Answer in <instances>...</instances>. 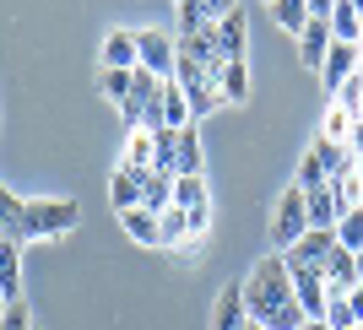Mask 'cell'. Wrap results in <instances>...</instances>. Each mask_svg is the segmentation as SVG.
I'll return each mask as SVG.
<instances>
[{"label":"cell","mask_w":363,"mask_h":330,"mask_svg":"<svg viewBox=\"0 0 363 330\" xmlns=\"http://www.w3.org/2000/svg\"><path fill=\"white\" fill-rule=\"evenodd\" d=\"M336 244H342V249H352V255L363 249V206H352V211H342V217H336Z\"/></svg>","instance_id":"f546056e"},{"label":"cell","mask_w":363,"mask_h":330,"mask_svg":"<svg viewBox=\"0 0 363 330\" xmlns=\"http://www.w3.org/2000/svg\"><path fill=\"white\" fill-rule=\"evenodd\" d=\"M136 44H141V71H152V76H174V60H179V44L168 38V33H136Z\"/></svg>","instance_id":"5b68a950"},{"label":"cell","mask_w":363,"mask_h":330,"mask_svg":"<svg viewBox=\"0 0 363 330\" xmlns=\"http://www.w3.org/2000/svg\"><path fill=\"white\" fill-rule=\"evenodd\" d=\"M206 200L212 195H206V179H201V173H179V179H174V206L190 211V206H206Z\"/></svg>","instance_id":"83f0119b"},{"label":"cell","mask_w":363,"mask_h":330,"mask_svg":"<svg viewBox=\"0 0 363 330\" xmlns=\"http://www.w3.org/2000/svg\"><path fill=\"white\" fill-rule=\"evenodd\" d=\"M141 206H147V211H168V206H174V179L147 173V179H141Z\"/></svg>","instance_id":"484cf974"},{"label":"cell","mask_w":363,"mask_h":330,"mask_svg":"<svg viewBox=\"0 0 363 330\" xmlns=\"http://www.w3.org/2000/svg\"><path fill=\"white\" fill-rule=\"evenodd\" d=\"M320 319H325L331 330H352V325H358V319H352V303L342 298V292H336V298H325V314H320Z\"/></svg>","instance_id":"836d02e7"},{"label":"cell","mask_w":363,"mask_h":330,"mask_svg":"<svg viewBox=\"0 0 363 330\" xmlns=\"http://www.w3.org/2000/svg\"><path fill=\"white\" fill-rule=\"evenodd\" d=\"M157 233H163V249H179V244L190 239V217H184V206L157 211Z\"/></svg>","instance_id":"d4e9b609"},{"label":"cell","mask_w":363,"mask_h":330,"mask_svg":"<svg viewBox=\"0 0 363 330\" xmlns=\"http://www.w3.org/2000/svg\"><path fill=\"white\" fill-rule=\"evenodd\" d=\"M212 38H217V55H223V60H244V55H250V16L244 11L217 16Z\"/></svg>","instance_id":"8992f818"},{"label":"cell","mask_w":363,"mask_h":330,"mask_svg":"<svg viewBox=\"0 0 363 330\" xmlns=\"http://www.w3.org/2000/svg\"><path fill=\"white\" fill-rule=\"evenodd\" d=\"M347 303H352V319L363 325V287H352V292H347Z\"/></svg>","instance_id":"74e56055"},{"label":"cell","mask_w":363,"mask_h":330,"mask_svg":"<svg viewBox=\"0 0 363 330\" xmlns=\"http://www.w3.org/2000/svg\"><path fill=\"white\" fill-rule=\"evenodd\" d=\"M184 217H190V233H201V239H206V227H212V200H206V206H190Z\"/></svg>","instance_id":"8d00e7d4"},{"label":"cell","mask_w":363,"mask_h":330,"mask_svg":"<svg viewBox=\"0 0 363 330\" xmlns=\"http://www.w3.org/2000/svg\"><path fill=\"white\" fill-rule=\"evenodd\" d=\"M303 330H331V325H325V319H303Z\"/></svg>","instance_id":"60d3db41"},{"label":"cell","mask_w":363,"mask_h":330,"mask_svg":"<svg viewBox=\"0 0 363 330\" xmlns=\"http://www.w3.org/2000/svg\"><path fill=\"white\" fill-rule=\"evenodd\" d=\"M336 33H331V16H309V28L298 33V60L309 65V71H320L325 65V55H331Z\"/></svg>","instance_id":"ba28073f"},{"label":"cell","mask_w":363,"mask_h":330,"mask_svg":"<svg viewBox=\"0 0 363 330\" xmlns=\"http://www.w3.org/2000/svg\"><path fill=\"white\" fill-rule=\"evenodd\" d=\"M6 303H11V298H6V292H0V314H6Z\"/></svg>","instance_id":"7bdbcfd3"},{"label":"cell","mask_w":363,"mask_h":330,"mask_svg":"<svg viewBox=\"0 0 363 330\" xmlns=\"http://www.w3.org/2000/svg\"><path fill=\"white\" fill-rule=\"evenodd\" d=\"M201 163H206V152H201V130H196V125L174 130V168H179V173H201Z\"/></svg>","instance_id":"ac0fdd59"},{"label":"cell","mask_w":363,"mask_h":330,"mask_svg":"<svg viewBox=\"0 0 363 330\" xmlns=\"http://www.w3.org/2000/svg\"><path fill=\"white\" fill-rule=\"evenodd\" d=\"M217 92H223V103H250V65L228 60L223 71H217Z\"/></svg>","instance_id":"44dd1931"},{"label":"cell","mask_w":363,"mask_h":330,"mask_svg":"<svg viewBox=\"0 0 363 330\" xmlns=\"http://www.w3.org/2000/svg\"><path fill=\"white\" fill-rule=\"evenodd\" d=\"M320 276H325V298H336V292L347 298L352 287H358V255H352V249H342V244H336V249H331V260L320 266Z\"/></svg>","instance_id":"9c48e42d"},{"label":"cell","mask_w":363,"mask_h":330,"mask_svg":"<svg viewBox=\"0 0 363 330\" xmlns=\"http://www.w3.org/2000/svg\"><path fill=\"white\" fill-rule=\"evenodd\" d=\"M244 325H250V309H244V287H223V292H217L212 330H244Z\"/></svg>","instance_id":"5bb4252c"},{"label":"cell","mask_w":363,"mask_h":330,"mask_svg":"<svg viewBox=\"0 0 363 330\" xmlns=\"http://www.w3.org/2000/svg\"><path fill=\"white\" fill-rule=\"evenodd\" d=\"M104 65H108V71H136V65H141V44H136V33H130V28L104 33Z\"/></svg>","instance_id":"8fae6325"},{"label":"cell","mask_w":363,"mask_h":330,"mask_svg":"<svg viewBox=\"0 0 363 330\" xmlns=\"http://www.w3.org/2000/svg\"><path fill=\"white\" fill-rule=\"evenodd\" d=\"M331 6L336 0H309V16H331Z\"/></svg>","instance_id":"ab89813d"},{"label":"cell","mask_w":363,"mask_h":330,"mask_svg":"<svg viewBox=\"0 0 363 330\" xmlns=\"http://www.w3.org/2000/svg\"><path fill=\"white\" fill-rule=\"evenodd\" d=\"M358 287H363V249H358Z\"/></svg>","instance_id":"b9f144b4"},{"label":"cell","mask_w":363,"mask_h":330,"mask_svg":"<svg viewBox=\"0 0 363 330\" xmlns=\"http://www.w3.org/2000/svg\"><path fill=\"white\" fill-rule=\"evenodd\" d=\"M212 6V16H228V11H239V0H206Z\"/></svg>","instance_id":"f35d334b"},{"label":"cell","mask_w":363,"mask_h":330,"mask_svg":"<svg viewBox=\"0 0 363 330\" xmlns=\"http://www.w3.org/2000/svg\"><path fill=\"white\" fill-rule=\"evenodd\" d=\"M303 233H309V206H303L298 184H288V190L277 195V211H272V244H277V255H288Z\"/></svg>","instance_id":"3957f363"},{"label":"cell","mask_w":363,"mask_h":330,"mask_svg":"<svg viewBox=\"0 0 363 330\" xmlns=\"http://www.w3.org/2000/svg\"><path fill=\"white\" fill-rule=\"evenodd\" d=\"M358 71V44H342V38H336L331 44V55H325V65H320V76H325V87H342V81H347V76Z\"/></svg>","instance_id":"2e32d148"},{"label":"cell","mask_w":363,"mask_h":330,"mask_svg":"<svg viewBox=\"0 0 363 330\" xmlns=\"http://www.w3.org/2000/svg\"><path fill=\"white\" fill-rule=\"evenodd\" d=\"M272 22L282 33H293L298 38L303 28H309V0H272Z\"/></svg>","instance_id":"603a6c76"},{"label":"cell","mask_w":363,"mask_h":330,"mask_svg":"<svg viewBox=\"0 0 363 330\" xmlns=\"http://www.w3.org/2000/svg\"><path fill=\"white\" fill-rule=\"evenodd\" d=\"M152 168H114V179H108V200H114V211H130L141 206V179H147Z\"/></svg>","instance_id":"7c38bea8"},{"label":"cell","mask_w":363,"mask_h":330,"mask_svg":"<svg viewBox=\"0 0 363 330\" xmlns=\"http://www.w3.org/2000/svg\"><path fill=\"white\" fill-rule=\"evenodd\" d=\"M0 330H33V309H28V298L6 303V314H0Z\"/></svg>","instance_id":"d590c367"},{"label":"cell","mask_w":363,"mask_h":330,"mask_svg":"<svg viewBox=\"0 0 363 330\" xmlns=\"http://www.w3.org/2000/svg\"><path fill=\"white\" fill-rule=\"evenodd\" d=\"M174 16H179V38L217 28V16H212V6H206V0H174Z\"/></svg>","instance_id":"ffe728a7"},{"label":"cell","mask_w":363,"mask_h":330,"mask_svg":"<svg viewBox=\"0 0 363 330\" xmlns=\"http://www.w3.org/2000/svg\"><path fill=\"white\" fill-rule=\"evenodd\" d=\"M82 222V206L71 195L65 200H22V217H16V244H33V239H60Z\"/></svg>","instance_id":"7a4b0ae2"},{"label":"cell","mask_w":363,"mask_h":330,"mask_svg":"<svg viewBox=\"0 0 363 330\" xmlns=\"http://www.w3.org/2000/svg\"><path fill=\"white\" fill-rule=\"evenodd\" d=\"M303 206H309V227H336V217H342V206H336V190H331V179L320 184V190H303Z\"/></svg>","instance_id":"d6986e66"},{"label":"cell","mask_w":363,"mask_h":330,"mask_svg":"<svg viewBox=\"0 0 363 330\" xmlns=\"http://www.w3.org/2000/svg\"><path fill=\"white\" fill-rule=\"evenodd\" d=\"M266 6H272V0H266Z\"/></svg>","instance_id":"f6af8a7d"},{"label":"cell","mask_w":363,"mask_h":330,"mask_svg":"<svg viewBox=\"0 0 363 330\" xmlns=\"http://www.w3.org/2000/svg\"><path fill=\"white\" fill-rule=\"evenodd\" d=\"M0 292L6 298H22V244L16 239H0Z\"/></svg>","instance_id":"e0dca14e"},{"label":"cell","mask_w":363,"mask_h":330,"mask_svg":"<svg viewBox=\"0 0 363 330\" xmlns=\"http://www.w3.org/2000/svg\"><path fill=\"white\" fill-rule=\"evenodd\" d=\"M174 81H179V92H184V103H190V114H196V125L206 120L212 108H223V92H217L212 71H201V65H190V60H174Z\"/></svg>","instance_id":"277c9868"},{"label":"cell","mask_w":363,"mask_h":330,"mask_svg":"<svg viewBox=\"0 0 363 330\" xmlns=\"http://www.w3.org/2000/svg\"><path fill=\"white\" fill-rule=\"evenodd\" d=\"M244 309L250 319H260L266 330H303V309L293 298V271H288V255H266L255 271H250V282H244Z\"/></svg>","instance_id":"6da1fadb"},{"label":"cell","mask_w":363,"mask_h":330,"mask_svg":"<svg viewBox=\"0 0 363 330\" xmlns=\"http://www.w3.org/2000/svg\"><path fill=\"white\" fill-rule=\"evenodd\" d=\"M352 125H358V120H352L347 108H342V103H331V108H325V120H320V135H325V141H342V147H347V141H352Z\"/></svg>","instance_id":"f1b7e54d"},{"label":"cell","mask_w":363,"mask_h":330,"mask_svg":"<svg viewBox=\"0 0 363 330\" xmlns=\"http://www.w3.org/2000/svg\"><path fill=\"white\" fill-rule=\"evenodd\" d=\"M179 60H190V65H201V71H223V55H217V38L212 33H190V38H179Z\"/></svg>","instance_id":"4fadbf2b"},{"label":"cell","mask_w":363,"mask_h":330,"mask_svg":"<svg viewBox=\"0 0 363 330\" xmlns=\"http://www.w3.org/2000/svg\"><path fill=\"white\" fill-rule=\"evenodd\" d=\"M120 227H125V233H130L136 244H147V249H163V233H157V211L130 206V211H120Z\"/></svg>","instance_id":"9a60e30c"},{"label":"cell","mask_w":363,"mask_h":330,"mask_svg":"<svg viewBox=\"0 0 363 330\" xmlns=\"http://www.w3.org/2000/svg\"><path fill=\"white\" fill-rule=\"evenodd\" d=\"M320 157V168H325V179H331V173H342V168L352 163V152L342 147V141H325V135H315V147H309Z\"/></svg>","instance_id":"4316f807"},{"label":"cell","mask_w":363,"mask_h":330,"mask_svg":"<svg viewBox=\"0 0 363 330\" xmlns=\"http://www.w3.org/2000/svg\"><path fill=\"white\" fill-rule=\"evenodd\" d=\"M184 125H196V114H190V103H184L179 81L168 76L163 81V130H184Z\"/></svg>","instance_id":"7402d4cb"},{"label":"cell","mask_w":363,"mask_h":330,"mask_svg":"<svg viewBox=\"0 0 363 330\" xmlns=\"http://www.w3.org/2000/svg\"><path fill=\"white\" fill-rule=\"evenodd\" d=\"M120 163L125 168H152V130H130V135H125Z\"/></svg>","instance_id":"4dcf8cb0"},{"label":"cell","mask_w":363,"mask_h":330,"mask_svg":"<svg viewBox=\"0 0 363 330\" xmlns=\"http://www.w3.org/2000/svg\"><path fill=\"white\" fill-rule=\"evenodd\" d=\"M352 11H358V16H363V0H352Z\"/></svg>","instance_id":"ee69618b"},{"label":"cell","mask_w":363,"mask_h":330,"mask_svg":"<svg viewBox=\"0 0 363 330\" xmlns=\"http://www.w3.org/2000/svg\"><path fill=\"white\" fill-rule=\"evenodd\" d=\"M331 249H336V227H309V233L288 249V266H325Z\"/></svg>","instance_id":"30bf717a"},{"label":"cell","mask_w":363,"mask_h":330,"mask_svg":"<svg viewBox=\"0 0 363 330\" xmlns=\"http://www.w3.org/2000/svg\"><path fill=\"white\" fill-rule=\"evenodd\" d=\"M298 190H320V184H325V168H320V157L315 152H303V163H298Z\"/></svg>","instance_id":"e575fe53"},{"label":"cell","mask_w":363,"mask_h":330,"mask_svg":"<svg viewBox=\"0 0 363 330\" xmlns=\"http://www.w3.org/2000/svg\"><path fill=\"white\" fill-rule=\"evenodd\" d=\"M16 217H22V200H16V190L0 184V239H16Z\"/></svg>","instance_id":"d6a6232c"},{"label":"cell","mask_w":363,"mask_h":330,"mask_svg":"<svg viewBox=\"0 0 363 330\" xmlns=\"http://www.w3.org/2000/svg\"><path fill=\"white\" fill-rule=\"evenodd\" d=\"M293 271V298H298V309L309 319L325 314V276H320V266H288Z\"/></svg>","instance_id":"52a82bcc"},{"label":"cell","mask_w":363,"mask_h":330,"mask_svg":"<svg viewBox=\"0 0 363 330\" xmlns=\"http://www.w3.org/2000/svg\"><path fill=\"white\" fill-rule=\"evenodd\" d=\"M130 76L136 71H108L104 65V71H98V92H104L108 103H125V98H130Z\"/></svg>","instance_id":"1f68e13d"},{"label":"cell","mask_w":363,"mask_h":330,"mask_svg":"<svg viewBox=\"0 0 363 330\" xmlns=\"http://www.w3.org/2000/svg\"><path fill=\"white\" fill-rule=\"evenodd\" d=\"M331 33L342 44H363V16L352 11V0H336L331 6Z\"/></svg>","instance_id":"cb8c5ba5"}]
</instances>
